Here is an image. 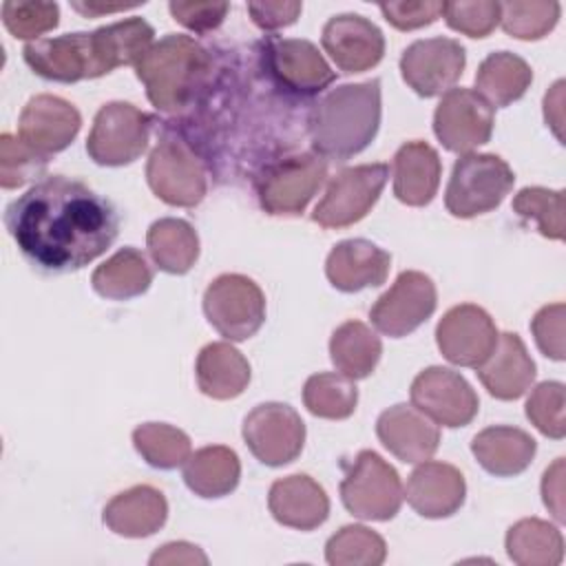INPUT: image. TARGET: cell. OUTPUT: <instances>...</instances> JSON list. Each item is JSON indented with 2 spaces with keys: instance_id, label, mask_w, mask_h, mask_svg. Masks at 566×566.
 Listing matches in <instances>:
<instances>
[{
  "instance_id": "cell-1",
  "label": "cell",
  "mask_w": 566,
  "mask_h": 566,
  "mask_svg": "<svg viewBox=\"0 0 566 566\" xmlns=\"http://www.w3.org/2000/svg\"><path fill=\"white\" fill-rule=\"evenodd\" d=\"M4 223L20 252L49 272H75L104 254L119 232L117 210L77 179L35 181L7 206Z\"/></svg>"
},
{
  "instance_id": "cell-2",
  "label": "cell",
  "mask_w": 566,
  "mask_h": 566,
  "mask_svg": "<svg viewBox=\"0 0 566 566\" xmlns=\"http://www.w3.org/2000/svg\"><path fill=\"white\" fill-rule=\"evenodd\" d=\"M380 126V82L367 80L329 91L307 119L310 139L321 157L345 161L365 150Z\"/></svg>"
},
{
  "instance_id": "cell-3",
  "label": "cell",
  "mask_w": 566,
  "mask_h": 566,
  "mask_svg": "<svg viewBox=\"0 0 566 566\" xmlns=\"http://www.w3.org/2000/svg\"><path fill=\"white\" fill-rule=\"evenodd\" d=\"M212 71L208 51L190 35L168 33L135 64L139 82L157 111L177 113L203 88Z\"/></svg>"
},
{
  "instance_id": "cell-4",
  "label": "cell",
  "mask_w": 566,
  "mask_h": 566,
  "mask_svg": "<svg viewBox=\"0 0 566 566\" xmlns=\"http://www.w3.org/2000/svg\"><path fill=\"white\" fill-rule=\"evenodd\" d=\"M515 175L511 166L491 153L462 155L451 170L444 206L453 217L471 219L495 210L511 192Z\"/></svg>"
},
{
  "instance_id": "cell-5",
  "label": "cell",
  "mask_w": 566,
  "mask_h": 566,
  "mask_svg": "<svg viewBox=\"0 0 566 566\" xmlns=\"http://www.w3.org/2000/svg\"><path fill=\"white\" fill-rule=\"evenodd\" d=\"M405 489L398 471L376 451H360L345 471L340 500L360 520H391L402 504Z\"/></svg>"
},
{
  "instance_id": "cell-6",
  "label": "cell",
  "mask_w": 566,
  "mask_h": 566,
  "mask_svg": "<svg viewBox=\"0 0 566 566\" xmlns=\"http://www.w3.org/2000/svg\"><path fill=\"white\" fill-rule=\"evenodd\" d=\"M203 312L210 325L228 340L254 336L265 321V296L243 274L217 276L203 294Z\"/></svg>"
},
{
  "instance_id": "cell-7",
  "label": "cell",
  "mask_w": 566,
  "mask_h": 566,
  "mask_svg": "<svg viewBox=\"0 0 566 566\" xmlns=\"http://www.w3.org/2000/svg\"><path fill=\"white\" fill-rule=\"evenodd\" d=\"M153 119L128 102L104 104L86 137V153L99 166L135 161L148 146Z\"/></svg>"
},
{
  "instance_id": "cell-8",
  "label": "cell",
  "mask_w": 566,
  "mask_h": 566,
  "mask_svg": "<svg viewBox=\"0 0 566 566\" xmlns=\"http://www.w3.org/2000/svg\"><path fill=\"white\" fill-rule=\"evenodd\" d=\"M327 177V161L316 153H301L270 164L256 186L268 214H301Z\"/></svg>"
},
{
  "instance_id": "cell-9",
  "label": "cell",
  "mask_w": 566,
  "mask_h": 566,
  "mask_svg": "<svg viewBox=\"0 0 566 566\" xmlns=\"http://www.w3.org/2000/svg\"><path fill=\"white\" fill-rule=\"evenodd\" d=\"M150 190L170 206L192 208L206 197V170L195 150L177 137H164L146 164Z\"/></svg>"
},
{
  "instance_id": "cell-10",
  "label": "cell",
  "mask_w": 566,
  "mask_h": 566,
  "mask_svg": "<svg viewBox=\"0 0 566 566\" xmlns=\"http://www.w3.org/2000/svg\"><path fill=\"white\" fill-rule=\"evenodd\" d=\"M389 177L387 164H363L340 170L312 212L323 228H347L360 221L378 201Z\"/></svg>"
},
{
  "instance_id": "cell-11",
  "label": "cell",
  "mask_w": 566,
  "mask_h": 566,
  "mask_svg": "<svg viewBox=\"0 0 566 566\" xmlns=\"http://www.w3.org/2000/svg\"><path fill=\"white\" fill-rule=\"evenodd\" d=\"M243 440L252 455L268 467L296 460L305 444V424L285 402L256 405L243 420Z\"/></svg>"
},
{
  "instance_id": "cell-12",
  "label": "cell",
  "mask_w": 566,
  "mask_h": 566,
  "mask_svg": "<svg viewBox=\"0 0 566 566\" xmlns=\"http://www.w3.org/2000/svg\"><path fill=\"white\" fill-rule=\"evenodd\" d=\"M493 106L471 88H451L433 113V133L451 153L469 155L493 133Z\"/></svg>"
},
{
  "instance_id": "cell-13",
  "label": "cell",
  "mask_w": 566,
  "mask_h": 566,
  "mask_svg": "<svg viewBox=\"0 0 566 566\" xmlns=\"http://www.w3.org/2000/svg\"><path fill=\"white\" fill-rule=\"evenodd\" d=\"M433 281L418 270L400 272L394 285L374 303L369 318L378 332L400 338L418 329L436 310Z\"/></svg>"
},
{
  "instance_id": "cell-14",
  "label": "cell",
  "mask_w": 566,
  "mask_h": 566,
  "mask_svg": "<svg viewBox=\"0 0 566 566\" xmlns=\"http://www.w3.org/2000/svg\"><path fill=\"white\" fill-rule=\"evenodd\" d=\"M467 64L464 46L453 38H424L411 42L400 57L402 80L422 97L451 91Z\"/></svg>"
},
{
  "instance_id": "cell-15",
  "label": "cell",
  "mask_w": 566,
  "mask_h": 566,
  "mask_svg": "<svg viewBox=\"0 0 566 566\" xmlns=\"http://www.w3.org/2000/svg\"><path fill=\"white\" fill-rule=\"evenodd\" d=\"M411 405L442 427H464L475 418L480 400L458 371L427 367L411 382Z\"/></svg>"
},
{
  "instance_id": "cell-16",
  "label": "cell",
  "mask_w": 566,
  "mask_h": 566,
  "mask_svg": "<svg viewBox=\"0 0 566 566\" xmlns=\"http://www.w3.org/2000/svg\"><path fill=\"white\" fill-rule=\"evenodd\" d=\"M265 71L274 82L301 97H310L329 86L336 77L332 66L310 40L272 38L263 51Z\"/></svg>"
},
{
  "instance_id": "cell-17",
  "label": "cell",
  "mask_w": 566,
  "mask_h": 566,
  "mask_svg": "<svg viewBox=\"0 0 566 566\" xmlns=\"http://www.w3.org/2000/svg\"><path fill=\"white\" fill-rule=\"evenodd\" d=\"M497 327L486 310L473 303L451 307L436 327L442 356L460 367H480L497 343Z\"/></svg>"
},
{
  "instance_id": "cell-18",
  "label": "cell",
  "mask_w": 566,
  "mask_h": 566,
  "mask_svg": "<svg viewBox=\"0 0 566 566\" xmlns=\"http://www.w3.org/2000/svg\"><path fill=\"white\" fill-rule=\"evenodd\" d=\"M24 62L44 80L77 82L99 77L93 35L64 33L57 38H40L24 46Z\"/></svg>"
},
{
  "instance_id": "cell-19",
  "label": "cell",
  "mask_w": 566,
  "mask_h": 566,
  "mask_svg": "<svg viewBox=\"0 0 566 566\" xmlns=\"http://www.w3.org/2000/svg\"><path fill=\"white\" fill-rule=\"evenodd\" d=\"M82 117L77 108L57 95H35L18 119V137L35 153L49 157L64 150L77 135Z\"/></svg>"
},
{
  "instance_id": "cell-20",
  "label": "cell",
  "mask_w": 566,
  "mask_h": 566,
  "mask_svg": "<svg viewBox=\"0 0 566 566\" xmlns=\"http://www.w3.org/2000/svg\"><path fill=\"white\" fill-rule=\"evenodd\" d=\"M323 49L343 73H363L376 66L385 53L382 31L358 13H340L325 22Z\"/></svg>"
},
{
  "instance_id": "cell-21",
  "label": "cell",
  "mask_w": 566,
  "mask_h": 566,
  "mask_svg": "<svg viewBox=\"0 0 566 566\" xmlns=\"http://www.w3.org/2000/svg\"><path fill=\"white\" fill-rule=\"evenodd\" d=\"M376 433L398 460L416 464L429 460L440 444L438 424L413 405H394L378 416Z\"/></svg>"
},
{
  "instance_id": "cell-22",
  "label": "cell",
  "mask_w": 566,
  "mask_h": 566,
  "mask_svg": "<svg viewBox=\"0 0 566 566\" xmlns=\"http://www.w3.org/2000/svg\"><path fill=\"white\" fill-rule=\"evenodd\" d=\"M464 475L453 464L433 460H424L416 467L405 489V497L411 509L431 520L453 515L464 504Z\"/></svg>"
},
{
  "instance_id": "cell-23",
  "label": "cell",
  "mask_w": 566,
  "mask_h": 566,
  "mask_svg": "<svg viewBox=\"0 0 566 566\" xmlns=\"http://www.w3.org/2000/svg\"><path fill=\"white\" fill-rule=\"evenodd\" d=\"M391 256L367 239H347L332 248L325 261L329 283L340 292H360L382 285L389 274Z\"/></svg>"
},
{
  "instance_id": "cell-24",
  "label": "cell",
  "mask_w": 566,
  "mask_h": 566,
  "mask_svg": "<svg viewBox=\"0 0 566 566\" xmlns=\"http://www.w3.org/2000/svg\"><path fill=\"white\" fill-rule=\"evenodd\" d=\"M268 506L279 524L298 531H312L329 515V497L325 489L303 473L276 480L270 486Z\"/></svg>"
},
{
  "instance_id": "cell-25",
  "label": "cell",
  "mask_w": 566,
  "mask_h": 566,
  "mask_svg": "<svg viewBox=\"0 0 566 566\" xmlns=\"http://www.w3.org/2000/svg\"><path fill=\"white\" fill-rule=\"evenodd\" d=\"M486 391L500 400H515L526 394L535 380V363L517 334L504 332L489 358L478 367Z\"/></svg>"
},
{
  "instance_id": "cell-26",
  "label": "cell",
  "mask_w": 566,
  "mask_h": 566,
  "mask_svg": "<svg viewBox=\"0 0 566 566\" xmlns=\"http://www.w3.org/2000/svg\"><path fill=\"white\" fill-rule=\"evenodd\" d=\"M166 517L164 493L148 484L126 489L104 506V524L122 537H148L164 526Z\"/></svg>"
},
{
  "instance_id": "cell-27",
  "label": "cell",
  "mask_w": 566,
  "mask_h": 566,
  "mask_svg": "<svg viewBox=\"0 0 566 566\" xmlns=\"http://www.w3.org/2000/svg\"><path fill=\"white\" fill-rule=\"evenodd\" d=\"M438 153L420 139L407 142L394 155V195L407 206H427L440 186Z\"/></svg>"
},
{
  "instance_id": "cell-28",
  "label": "cell",
  "mask_w": 566,
  "mask_h": 566,
  "mask_svg": "<svg viewBox=\"0 0 566 566\" xmlns=\"http://www.w3.org/2000/svg\"><path fill=\"white\" fill-rule=\"evenodd\" d=\"M471 451L484 471L497 478H511L526 471L537 444L524 429L495 424L473 436Z\"/></svg>"
},
{
  "instance_id": "cell-29",
  "label": "cell",
  "mask_w": 566,
  "mask_h": 566,
  "mask_svg": "<svg viewBox=\"0 0 566 566\" xmlns=\"http://www.w3.org/2000/svg\"><path fill=\"white\" fill-rule=\"evenodd\" d=\"M197 385L214 400H230L243 394L250 382V363L230 343H210L197 356Z\"/></svg>"
},
{
  "instance_id": "cell-30",
  "label": "cell",
  "mask_w": 566,
  "mask_h": 566,
  "mask_svg": "<svg viewBox=\"0 0 566 566\" xmlns=\"http://www.w3.org/2000/svg\"><path fill=\"white\" fill-rule=\"evenodd\" d=\"M99 75L124 64H137L153 46L155 29L142 18H128L91 31Z\"/></svg>"
},
{
  "instance_id": "cell-31",
  "label": "cell",
  "mask_w": 566,
  "mask_h": 566,
  "mask_svg": "<svg viewBox=\"0 0 566 566\" xmlns=\"http://www.w3.org/2000/svg\"><path fill=\"white\" fill-rule=\"evenodd\" d=\"M241 478V462L230 447H203L184 462V482L199 497H223Z\"/></svg>"
},
{
  "instance_id": "cell-32",
  "label": "cell",
  "mask_w": 566,
  "mask_h": 566,
  "mask_svg": "<svg viewBox=\"0 0 566 566\" xmlns=\"http://www.w3.org/2000/svg\"><path fill=\"white\" fill-rule=\"evenodd\" d=\"M533 82L531 66L515 53L497 51L482 60L475 73L478 93L491 106H509L520 99Z\"/></svg>"
},
{
  "instance_id": "cell-33",
  "label": "cell",
  "mask_w": 566,
  "mask_h": 566,
  "mask_svg": "<svg viewBox=\"0 0 566 566\" xmlns=\"http://www.w3.org/2000/svg\"><path fill=\"white\" fill-rule=\"evenodd\" d=\"M93 290L111 301H126L144 294L153 283V270L146 256L135 248H122L91 276Z\"/></svg>"
},
{
  "instance_id": "cell-34",
  "label": "cell",
  "mask_w": 566,
  "mask_h": 566,
  "mask_svg": "<svg viewBox=\"0 0 566 566\" xmlns=\"http://www.w3.org/2000/svg\"><path fill=\"white\" fill-rule=\"evenodd\" d=\"M382 354L376 332L360 321H345L338 325L329 340V356L334 367L352 380L367 378Z\"/></svg>"
},
{
  "instance_id": "cell-35",
  "label": "cell",
  "mask_w": 566,
  "mask_h": 566,
  "mask_svg": "<svg viewBox=\"0 0 566 566\" xmlns=\"http://www.w3.org/2000/svg\"><path fill=\"white\" fill-rule=\"evenodd\" d=\"M146 245L159 270L186 274L199 256V237L195 228L175 217L155 221L146 232Z\"/></svg>"
},
{
  "instance_id": "cell-36",
  "label": "cell",
  "mask_w": 566,
  "mask_h": 566,
  "mask_svg": "<svg viewBox=\"0 0 566 566\" xmlns=\"http://www.w3.org/2000/svg\"><path fill=\"white\" fill-rule=\"evenodd\" d=\"M506 553L520 566H555L564 557V537L553 524L526 517L509 528Z\"/></svg>"
},
{
  "instance_id": "cell-37",
  "label": "cell",
  "mask_w": 566,
  "mask_h": 566,
  "mask_svg": "<svg viewBox=\"0 0 566 566\" xmlns=\"http://www.w3.org/2000/svg\"><path fill=\"white\" fill-rule=\"evenodd\" d=\"M303 402L312 416L327 420H345L354 413L358 389L345 374L321 371L307 378L303 387Z\"/></svg>"
},
{
  "instance_id": "cell-38",
  "label": "cell",
  "mask_w": 566,
  "mask_h": 566,
  "mask_svg": "<svg viewBox=\"0 0 566 566\" xmlns=\"http://www.w3.org/2000/svg\"><path fill=\"white\" fill-rule=\"evenodd\" d=\"M137 453L155 469H177L190 458V438L166 422H146L133 431Z\"/></svg>"
},
{
  "instance_id": "cell-39",
  "label": "cell",
  "mask_w": 566,
  "mask_h": 566,
  "mask_svg": "<svg viewBox=\"0 0 566 566\" xmlns=\"http://www.w3.org/2000/svg\"><path fill=\"white\" fill-rule=\"evenodd\" d=\"M385 539L360 524L343 526L325 546V559L332 566H378L385 562Z\"/></svg>"
},
{
  "instance_id": "cell-40",
  "label": "cell",
  "mask_w": 566,
  "mask_h": 566,
  "mask_svg": "<svg viewBox=\"0 0 566 566\" xmlns=\"http://www.w3.org/2000/svg\"><path fill=\"white\" fill-rule=\"evenodd\" d=\"M513 212L526 221H535L542 237L564 239V192L542 186L522 188L513 199Z\"/></svg>"
},
{
  "instance_id": "cell-41",
  "label": "cell",
  "mask_w": 566,
  "mask_h": 566,
  "mask_svg": "<svg viewBox=\"0 0 566 566\" xmlns=\"http://www.w3.org/2000/svg\"><path fill=\"white\" fill-rule=\"evenodd\" d=\"M559 2H500L502 29L520 40H539L559 18Z\"/></svg>"
},
{
  "instance_id": "cell-42",
  "label": "cell",
  "mask_w": 566,
  "mask_h": 566,
  "mask_svg": "<svg viewBox=\"0 0 566 566\" xmlns=\"http://www.w3.org/2000/svg\"><path fill=\"white\" fill-rule=\"evenodd\" d=\"M46 170V157L29 148L20 137H0V186L4 190L24 186Z\"/></svg>"
},
{
  "instance_id": "cell-43",
  "label": "cell",
  "mask_w": 566,
  "mask_h": 566,
  "mask_svg": "<svg viewBox=\"0 0 566 566\" xmlns=\"http://www.w3.org/2000/svg\"><path fill=\"white\" fill-rule=\"evenodd\" d=\"M60 7L55 2H15L2 4V22L15 38L35 40L57 27Z\"/></svg>"
},
{
  "instance_id": "cell-44",
  "label": "cell",
  "mask_w": 566,
  "mask_h": 566,
  "mask_svg": "<svg viewBox=\"0 0 566 566\" xmlns=\"http://www.w3.org/2000/svg\"><path fill=\"white\" fill-rule=\"evenodd\" d=\"M526 418L548 438H564V385L557 380L539 382L526 400Z\"/></svg>"
},
{
  "instance_id": "cell-45",
  "label": "cell",
  "mask_w": 566,
  "mask_h": 566,
  "mask_svg": "<svg viewBox=\"0 0 566 566\" xmlns=\"http://www.w3.org/2000/svg\"><path fill=\"white\" fill-rule=\"evenodd\" d=\"M442 15L453 31H460L469 38H484L500 22V2H444Z\"/></svg>"
},
{
  "instance_id": "cell-46",
  "label": "cell",
  "mask_w": 566,
  "mask_h": 566,
  "mask_svg": "<svg viewBox=\"0 0 566 566\" xmlns=\"http://www.w3.org/2000/svg\"><path fill=\"white\" fill-rule=\"evenodd\" d=\"M531 332L544 356L564 360V303L544 305L533 316Z\"/></svg>"
},
{
  "instance_id": "cell-47",
  "label": "cell",
  "mask_w": 566,
  "mask_h": 566,
  "mask_svg": "<svg viewBox=\"0 0 566 566\" xmlns=\"http://www.w3.org/2000/svg\"><path fill=\"white\" fill-rule=\"evenodd\" d=\"M172 18L184 24L186 29L195 31V33H208L212 29H217L230 4L228 2H170L168 4Z\"/></svg>"
},
{
  "instance_id": "cell-48",
  "label": "cell",
  "mask_w": 566,
  "mask_h": 566,
  "mask_svg": "<svg viewBox=\"0 0 566 566\" xmlns=\"http://www.w3.org/2000/svg\"><path fill=\"white\" fill-rule=\"evenodd\" d=\"M444 2L424 0V2H385L380 11L387 22H391L400 31H411L436 22L442 15Z\"/></svg>"
},
{
  "instance_id": "cell-49",
  "label": "cell",
  "mask_w": 566,
  "mask_h": 566,
  "mask_svg": "<svg viewBox=\"0 0 566 566\" xmlns=\"http://www.w3.org/2000/svg\"><path fill=\"white\" fill-rule=\"evenodd\" d=\"M252 22L263 31H276L296 22L303 11L301 2H248Z\"/></svg>"
},
{
  "instance_id": "cell-50",
  "label": "cell",
  "mask_w": 566,
  "mask_h": 566,
  "mask_svg": "<svg viewBox=\"0 0 566 566\" xmlns=\"http://www.w3.org/2000/svg\"><path fill=\"white\" fill-rule=\"evenodd\" d=\"M542 495L555 520L564 522V458H557L553 467L546 469L542 480Z\"/></svg>"
},
{
  "instance_id": "cell-51",
  "label": "cell",
  "mask_w": 566,
  "mask_h": 566,
  "mask_svg": "<svg viewBox=\"0 0 566 566\" xmlns=\"http://www.w3.org/2000/svg\"><path fill=\"white\" fill-rule=\"evenodd\" d=\"M150 564H208V557L188 542H170L150 557Z\"/></svg>"
},
{
  "instance_id": "cell-52",
  "label": "cell",
  "mask_w": 566,
  "mask_h": 566,
  "mask_svg": "<svg viewBox=\"0 0 566 566\" xmlns=\"http://www.w3.org/2000/svg\"><path fill=\"white\" fill-rule=\"evenodd\" d=\"M562 104H564V82H555V86L546 93L544 97V117H546V124L555 130L557 139L562 142L564 135H562V122H564V115H562Z\"/></svg>"
},
{
  "instance_id": "cell-53",
  "label": "cell",
  "mask_w": 566,
  "mask_h": 566,
  "mask_svg": "<svg viewBox=\"0 0 566 566\" xmlns=\"http://www.w3.org/2000/svg\"><path fill=\"white\" fill-rule=\"evenodd\" d=\"M139 7V2H117V4H104V2H73V9H77L84 15H102V13H113V11H124Z\"/></svg>"
}]
</instances>
